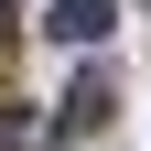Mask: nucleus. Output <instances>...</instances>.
I'll return each mask as SVG.
<instances>
[{"mask_svg":"<svg viewBox=\"0 0 151 151\" xmlns=\"http://www.w3.org/2000/svg\"><path fill=\"white\" fill-rule=\"evenodd\" d=\"M0 151H54V129L43 119H0Z\"/></svg>","mask_w":151,"mask_h":151,"instance_id":"3","label":"nucleus"},{"mask_svg":"<svg viewBox=\"0 0 151 151\" xmlns=\"http://www.w3.org/2000/svg\"><path fill=\"white\" fill-rule=\"evenodd\" d=\"M43 22H54V43H108V22H119V0H54Z\"/></svg>","mask_w":151,"mask_h":151,"instance_id":"1","label":"nucleus"},{"mask_svg":"<svg viewBox=\"0 0 151 151\" xmlns=\"http://www.w3.org/2000/svg\"><path fill=\"white\" fill-rule=\"evenodd\" d=\"M108 108H119V86H108V76H76V86H65V129H97Z\"/></svg>","mask_w":151,"mask_h":151,"instance_id":"2","label":"nucleus"}]
</instances>
